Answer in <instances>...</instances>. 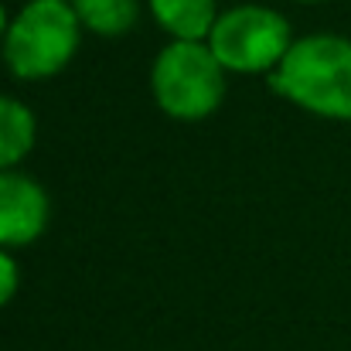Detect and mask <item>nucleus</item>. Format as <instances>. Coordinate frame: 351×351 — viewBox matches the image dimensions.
I'll return each mask as SVG.
<instances>
[{"instance_id":"7ed1b4c3","label":"nucleus","mask_w":351,"mask_h":351,"mask_svg":"<svg viewBox=\"0 0 351 351\" xmlns=\"http://www.w3.org/2000/svg\"><path fill=\"white\" fill-rule=\"evenodd\" d=\"M157 106L171 119H208L226 99V69L208 41H171L150 69Z\"/></svg>"},{"instance_id":"0eeeda50","label":"nucleus","mask_w":351,"mask_h":351,"mask_svg":"<svg viewBox=\"0 0 351 351\" xmlns=\"http://www.w3.org/2000/svg\"><path fill=\"white\" fill-rule=\"evenodd\" d=\"M34 136H38L34 113L21 99L0 96V171H14L34 150Z\"/></svg>"},{"instance_id":"6e6552de","label":"nucleus","mask_w":351,"mask_h":351,"mask_svg":"<svg viewBox=\"0 0 351 351\" xmlns=\"http://www.w3.org/2000/svg\"><path fill=\"white\" fill-rule=\"evenodd\" d=\"M82 31L99 38H123L140 17V0H69Z\"/></svg>"},{"instance_id":"423d86ee","label":"nucleus","mask_w":351,"mask_h":351,"mask_svg":"<svg viewBox=\"0 0 351 351\" xmlns=\"http://www.w3.org/2000/svg\"><path fill=\"white\" fill-rule=\"evenodd\" d=\"M154 21L174 38V41H208L219 7L215 0H147Z\"/></svg>"},{"instance_id":"9d476101","label":"nucleus","mask_w":351,"mask_h":351,"mask_svg":"<svg viewBox=\"0 0 351 351\" xmlns=\"http://www.w3.org/2000/svg\"><path fill=\"white\" fill-rule=\"evenodd\" d=\"M7 27H10V24H7V14H3V3H0V38L7 34Z\"/></svg>"},{"instance_id":"39448f33","label":"nucleus","mask_w":351,"mask_h":351,"mask_svg":"<svg viewBox=\"0 0 351 351\" xmlns=\"http://www.w3.org/2000/svg\"><path fill=\"white\" fill-rule=\"evenodd\" d=\"M51 202L45 188L21 174V171H0V249L27 245L48 229Z\"/></svg>"},{"instance_id":"f257e3e1","label":"nucleus","mask_w":351,"mask_h":351,"mask_svg":"<svg viewBox=\"0 0 351 351\" xmlns=\"http://www.w3.org/2000/svg\"><path fill=\"white\" fill-rule=\"evenodd\" d=\"M269 89L311 117L351 123V38H297L269 72Z\"/></svg>"},{"instance_id":"9b49d317","label":"nucleus","mask_w":351,"mask_h":351,"mask_svg":"<svg viewBox=\"0 0 351 351\" xmlns=\"http://www.w3.org/2000/svg\"><path fill=\"white\" fill-rule=\"evenodd\" d=\"M304 3H314V0H304Z\"/></svg>"},{"instance_id":"20e7f679","label":"nucleus","mask_w":351,"mask_h":351,"mask_svg":"<svg viewBox=\"0 0 351 351\" xmlns=\"http://www.w3.org/2000/svg\"><path fill=\"white\" fill-rule=\"evenodd\" d=\"M290 45H293L290 21L280 10L259 3L229 7L226 14H219L208 34V48L215 51L222 69L239 75H252V72L269 75L283 62Z\"/></svg>"},{"instance_id":"1a4fd4ad","label":"nucleus","mask_w":351,"mask_h":351,"mask_svg":"<svg viewBox=\"0 0 351 351\" xmlns=\"http://www.w3.org/2000/svg\"><path fill=\"white\" fill-rule=\"evenodd\" d=\"M17 287H21V269H17L14 256L7 249H0V307H7L14 300Z\"/></svg>"},{"instance_id":"f03ea898","label":"nucleus","mask_w":351,"mask_h":351,"mask_svg":"<svg viewBox=\"0 0 351 351\" xmlns=\"http://www.w3.org/2000/svg\"><path fill=\"white\" fill-rule=\"evenodd\" d=\"M82 24L69 0H27L3 34V65L27 82L58 75L79 51Z\"/></svg>"}]
</instances>
